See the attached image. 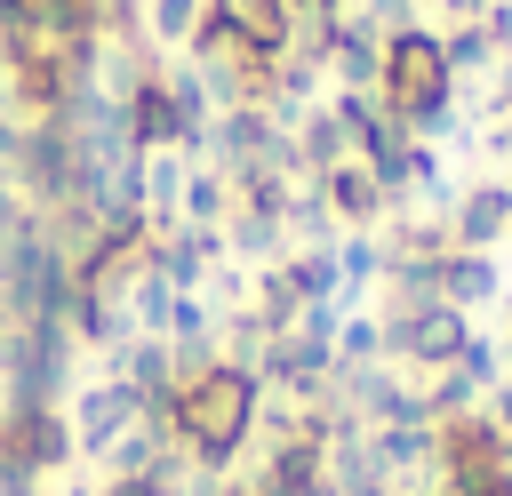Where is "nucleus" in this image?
I'll return each mask as SVG.
<instances>
[{
  "mask_svg": "<svg viewBox=\"0 0 512 496\" xmlns=\"http://www.w3.org/2000/svg\"><path fill=\"white\" fill-rule=\"evenodd\" d=\"M192 432L216 448V440H232L240 432V384H208L200 392V408H192Z\"/></svg>",
  "mask_w": 512,
  "mask_h": 496,
  "instance_id": "nucleus-1",
  "label": "nucleus"
}]
</instances>
